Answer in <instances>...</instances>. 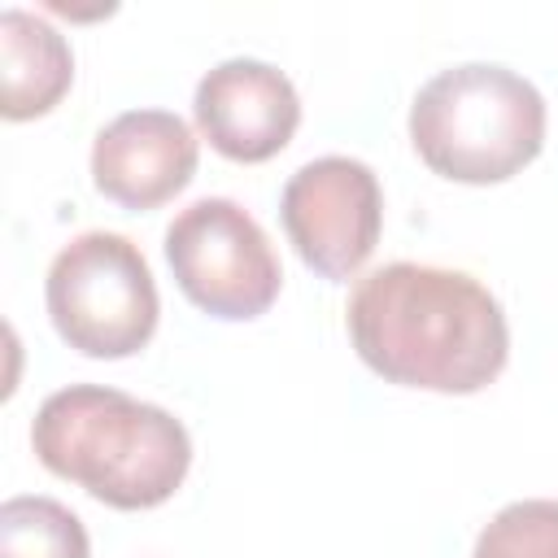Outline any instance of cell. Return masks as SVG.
<instances>
[{
  "label": "cell",
  "mask_w": 558,
  "mask_h": 558,
  "mask_svg": "<svg viewBox=\"0 0 558 558\" xmlns=\"http://www.w3.org/2000/svg\"><path fill=\"white\" fill-rule=\"evenodd\" d=\"M44 301L57 336L83 357H131L140 353L161 314L157 279L140 253L118 231L74 235L48 266Z\"/></svg>",
  "instance_id": "4"
},
{
  "label": "cell",
  "mask_w": 558,
  "mask_h": 558,
  "mask_svg": "<svg viewBox=\"0 0 558 558\" xmlns=\"http://www.w3.org/2000/svg\"><path fill=\"white\" fill-rule=\"evenodd\" d=\"M357 357L388 384L466 397L510 357L501 301L466 270L388 262L357 279L344 310Z\"/></svg>",
  "instance_id": "1"
},
{
  "label": "cell",
  "mask_w": 558,
  "mask_h": 558,
  "mask_svg": "<svg viewBox=\"0 0 558 558\" xmlns=\"http://www.w3.org/2000/svg\"><path fill=\"white\" fill-rule=\"evenodd\" d=\"M74 83V52L65 35L31 9L0 13V113L9 122L44 118Z\"/></svg>",
  "instance_id": "9"
},
{
  "label": "cell",
  "mask_w": 558,
  "mask_h": 558,
  "mask_svg": "<svg viewBox=\"0 0 558 558\" xmlns=\"http://www.w3.org/2000/svg\"><path fill=\"white\" fill-rule=\"evenodd\" d=\"M31 449L52 475L113 510L170 501L192 466L187 427L170 410L105 384H70L44 397Z\"/></svg>",
  "instance_id": "2"
},
{
  "label": "cell",
  "mask_w": 558,
  "mask_h": 558,
  "mask_svg": "<svg viewBox=\"0 0 558 558\" xmlns=\"http://www.w3.org/2000/svg\"><path fill=\"white\" fill-rule=\"evenodd\" d=\"M0 558H92L83 519L52 497H9L0 506Z\"/></svg>",
  "instance_id": "10"
},
{
  "label": "cell",
  "mask_w": 558,
  "mask_h": 558,
  "mask_svg": "<svg viewBox=\"0 0 558 558\" xmlns=\"http://www.w3.org/2000/svg\"><path fill=\"white\" fill-rule=\"evenodd\" d=\"M196 135L170 109H126L96 131L92 183L122 209H157L196 174Z\"/></svg>",
  "instance_id": "8"
},
{
  "label": "cell",
  "mask_w": 558,
  "mask_h": 558,
  "mask_svg": "<svg viewBox=\"0 0 558 558\" xmlns=\"http://www.w3.org/2000/svg\"><path fill=\"white\" fill-rule=\"evenodd\" d=\"M166 262L179 292L222 323L262 318L283 288L270 235L231 196H201L179 209L166 227Z\"/></svg>",
  "instance_id": "5"
},
{
  "label": "cell",
  "mask_w": 558,
  "mask_h": 558,
  "mask_svg": "<svg viewBox=\"0 0 558 558\" xmlns=\"http://www.w3.org/2000/svg\"><path fill=\"white\" fill-rule=\"evenodd\" d=\"M471 558H558V501L523 497L501 506L475 536Z\"/></svg>",
  "instance_id": "11"
},
{
  "label": "cell",
  "mask_w": 558,
  "mask_h": 558,
  "mask_svg": "<svg viewBox=\"0 0 558 558\" xmlns=\"http://www.w3.org/2000/svg\"><path fill=\"white\" fill-rule=\"evenodd\" d=\"M410 144L440 179L506 183L545 148V96L493 61L449 65L418 87Z\"/></svg>",
  "instance_id": "3"
},
{
  "label": "cell",
  "mask_w": 558,
  "mask_h": 558,
  "mask_svg": "<svg viewBox=\"0 0 558 558\" xmlns=\"http://www.w3.org/2000/svg\"><path fill=\"white\" fill-rule=\"evenodd\" d=\"M279 218L296 257L314 275L344 283L366 266V257L379 244L384 192L366 161L331 153L288 174Z\"/></svg>",
  "instance_id": "6"
},
{
  "label": "cell",
  "mask_w": 558,
  "mask_h": 558,
  "mask_svg": "<svg viewBox=\"0 0 558 558\" xmlns=\"http://www.w3.org/2000/svg\"><path fill=\"white\" fill-rule=\"evenodd\" d=\"M192 113L214 153L253 166L288 148L301 126V96L270 61L227 57L196 83Z\"/></svg>",
  "instance_id": "7"
}]
</instances>
